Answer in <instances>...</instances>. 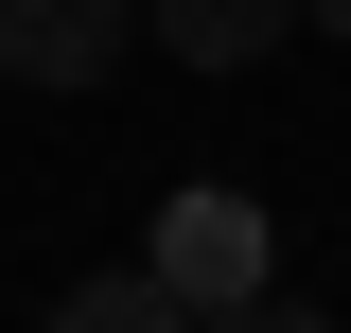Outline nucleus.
Wrapping results in <instances>:
<instances>
[{
	"label": "nucleus",
	"instance_id": "1",
	"mask_svg": "<svg viewBox=\"0 0 351 333\" xmlns=\"http://www.w3.org/2000/svg\"><path fill=\"white\" fill-rule=\"evenodd\" d=\"M158 281L193 298V316H228V298L281 281V228H263L246 193H176V210H158Z\"/></svg>",
	"mask_w": 351,
	"mask_h": 333
},
{
	"label": "nucleus",
	"instance_id": "2",
	"mask_svg": "<svg viewBox=\"0 0 351 333\" xmlns=\"http://www.w3.org/2000/svg\"><path fill=\"white\" fill-rule=\"evenodd\" d=\"M123 53V0H0V71L18 88H88Z\"/></svg>",
	"mask_w": 351,
	"mask_h": 333
},
{
	"label": "nucleus",
	"instance_id": "3",
	"mask_svg": "<svg viewBox=\"0 0 351 333\" xmlns=\"http://www.w3.org/2000/svg\"><path fill=\"white\" fill-rule=\"evenodd\" d=\"M316 0H158V36L193 53V71H246V53H281Z\"/></svg>",
	"mask_w": 351,
	"mask_h": 333
},
{
	"label": "nucleus",
	"instance_id": "4",
	"mask_svg": "<svg viewBox=\"0 0 351 333\" xmlns=\"http://www.w3.org/2000/svg\"><path fill=\"white\" fill-rule=\"evenodd\" d=\"M53 333H211V316H193V298L141 263V281H88V298H53Z\"/></svg>",
	"mask_w": 351,
	"mask_h": 333
},
{
	"label": "nucleus",
	"instance_id": "5",
	"mask_svg": "<svg viewBox=\"0 0 351 333\" xmlns=\"http://www.w3.org/2000/svg\"><path fill=\"white\" fill-rule=\"evenodd\" d=\"M211 333H334V316H316V298H228Z\"/></svg>",
	"mask_w": 351,
	"mask_h": 333
},
{
	"label": "nucleus",
	"instance_id": "6",
	"mask_svg": "<svg viewBox=\"0 0 351 333\" xmlns=\"http://www.w3.org/2000/svg\"><path fill=\"white\" fill-rule=\"evenodd\" d=\"M316 36H351V0H316Z\"/></svg>",
	"mask_w": 351,
	"mask_h": 333
}]
</instances>
